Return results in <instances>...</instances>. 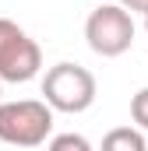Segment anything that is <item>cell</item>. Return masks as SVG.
<instances>
[{"instance_id":"obj_5","label":"cell","mask_w":148,"mask_h":151,"mask_svg":"<svg viewBox=\"0 0 148 151\" xmlns=\"http://www.w3.org/2000/svg\"><path fill=\"white\" fill-rule=\"evenodd\" d=\"M99 151H148V141L138 127H116L102 137Z\"/></svg>"},{"instance_id":"obj_4","label":"cell","mask_w":148,"mask_h":151,"mask_svg":"<svg viewBox=\"0 0 148 151\" xmlns=\"http://www.w3.org/2000/svg\"><path fill=\"white\" fill-rule=\"evenodd\" d=\"M42 70V49L18 21L0 18V81L25 84Z\"/></svg>"},{"instance_id":"obj_1","label":"cell","mask_w":148,"mask_h":151,"mask_svg":"<svg viewBox=\"0 0 148 151\" xmlns=\"http://www.w3.org/2000/svg\"><path fill=\"white\" fill-rule=\"evenodd\" d=\"M53 134V109L46 99L0 102V141L11 148H39Z\"/></svg>"},{"instance_id":"obj_3","label":"cell","mask_w":148,"mask_h":151,"mask_svg":"<svg viewBox=\"0 0 148 151\" xmlns=\"http://www.w3.org/2000/svg\"><path fill=\"white\" fill-rule=\"evenodd\" d=\"M85 42H88L92 53H99L106 60L123 56L131 49V42H134V14L127 7H120V4L102 0L85 21Z\"/></svg>"},{"instance_id":"obj_6","label":"cell","mask_w":148,"mask_h":151,"mask_svg":"<svg viewBox=\"0 0 148 151\" xmlns=\"http://www.w3.org/2000/svg\"><path fill=\"white\" fill-rule=\"evenodd\" d=\"M46 151H95V148L85 134H57V137H49Z\"/></svg>"},{"instance_id":"obj_2","label":"cell","mask_w":148,"mask_h":151,"mask_svg":"<svg viewBox=\"0 0 148 151\" xmlns=\"http://www.w3.org/2000/svg\"><path fill=\"white\" fill-rule=\"evenodd\" d=\"M95 77L81 63H57L42 77V99L53 113H85L95 102Z\"/></svg>"},{"instance_id":"obj_8","label":"cell","mask_w":148,"mask_h":151,"mask_svg":"<svg viewBox=\"0 0 148 151\" xmlns=\"http://www.w3.org/2000/svg\"><path fill=\"white\" fill-rule=\"evenodd\" d=\"M120 7H127L131 14H148V0H120Z\"/></svg>"},{"instance_id":"obj_7","label":"cell","mask_w":148,"mask_h":151,"mask_svg":"<svg viewBox=\"0 0 148 151\" xmlns=\"http://www.w3.org/2000/svg\"><path fill=\"white\" fill-rule=\"evenodd\" d=\"M131 119L138 123V130H148V88L134 91V99H131Z\"/></svg>"},{"instance_id":"obj_9","label":"cell","mask_w":148,"mask_h":151,"mask_svg":"<svg viewBox=\"0 0 148 151\" xmlns=\"http://www.w3.org/2000/svg\"><path fill=\"white\" fill-rule=\"evenodd\" d=\"M145 32H148V14H145Z\"/></svg>"},{"instance_id":"obj_10","label":"cell","mask_w":148,"mask_h":151,"mask_svg":"<svg viewBox=\"0 0 148 151\" xmlns=\"http://www.w3.org/2000/svg\"><path fill=\"white\" fill-rule=\"evenodd\" d=\"M0 95H4V81H0Z\"/></svg>"}]
</instances>
